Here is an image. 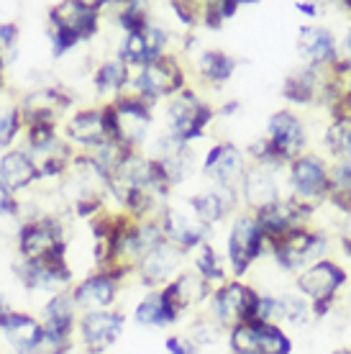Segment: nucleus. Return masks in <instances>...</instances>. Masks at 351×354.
Returning <instances> with one entry per match:
<instances>
[{
    "label": "nucleus",
    "instance_id": "nucleus-1",
    "mask_svg": "<svg viewBox=\"0 0 351 354\" xmlns=\"http://www.w3.org/2000/svg\"><path fill=\"white\" fill-rule=\"evenodd\" d=\"M274 265L282 272H303L305 267L316 265L331 254V231L316 229V226H298L287 231L285 236L267 244Z\"/></svg>",
    "mask_w": 351,
    "mask_h": 354
},
{
    "label": "nucleus",
    "instance_id": "nucleus-2",
    "mask_svg": "<svg viewBox=\"0 0 351 354\" xmlns=\"http://www.w3.org/2000/svg\"><path fill=\"white\" fill-rule=\"evenodd\" d=\"M349 285V272L336 259H321L295 274V290L310 303L313 319H325L334 308L339 292Z\"/></svg>",
    "mask_w": 351,
    "mask_h": 354
},
{
    "label": "nucleus",
    "instance_id": "nucleus-3",
    "mask_svg": "<svg viewBox=\"0 0 351 354\" xmlns=\"http://www.w3.org/2000/svg\"><path fill=\"white\" fill-rule=\"evenodd\" d=\"M285 183H287V198L318 211L331 193V165L316 151H305L303 157L287 165Z\"/></svg>",
    "mask_w": 351,
    "mask_h": 354
},
{
    "label": "nucleus",
    "instance_id": "nucleus-4",
    "mask_svg": "<svg viewBox=\"0 0 351 354\" xmlns=\"http://www.w3.org/2000/svg\"><path fill=\"white\" fill-rule=\"evenodd\" d=\"M100 3H59L49 13L52 21V46L54 57L67 54L75 44L93 39L97 34Z\"/></svg>",
    "mask_w": 351,
    "mask_h": 354
},
{
    "label": "nucleus",
    "instance_id": "nucleus-5",
    "mask_svg": "<svg viewBox=\"0 0 351 354\" xmlns=\"http://www.w3.org/2000/svg\"><path fill=\"white\" fill-rule=\"evenodd\" d=\"M267 236H264L262 226L256 221L254 213H238L231 221L229 239H226V259H229L231 274L241 280L254 262L267 254Z\"/></svg>",
    "mask_w": 351,
    "mask_h": 354
},
{
    "label": "nucleus",
    "instance_id": "nucleus-6",
    "mask_svg": "<svg viewBox=\"0 0 351 354\" xmlns=\"http://www.w3.org/2000/svg\"><path fill=\"white\" fill-rule=\"evenodd\" d=\"M264 139L269 142L274 162H280L282 167H287L290 162H295L307 151V126L298 111L280 108V111H274L269 115Z\"/></svg>",
    "mask_w": 351,
    "mask_h": 354
},
{
    "label": "nucleus",
    "instance_id": "nucleus-7",
    "mask_svg": "<svg viewBox=\"0 0 351 354\" xmlns=\"http://www.w3.org/2000/svg\"><path fill=\"white\" fill-rule=\"evenodd\" d=\"M262 292L241 280H229L211 295V316L223 328H234L246 321H256V306Z\"/></svg>",
    "mask_w": 351,
    "mask_h": 354
},
{
    "label": "nucleus",
    "instance_id": "nucleus-8",
    "mask_svg": "<svg viewBox=\"0 0 351 354\" xmlns=\"http://www.w3.org/2000/svg\"><path fill=\"white\" fill-rule=\"evenodd\" d=\"M231 354H292V339L280 324L246 321L229 331Z\"/></svg>",
    "mask_w": 351,
    "mask_h": 354
},
{
    "label": "nucleus",
    "instance_id": "nucleus-9",
    "mask_svg": "<svg viewBox=\"0 0 351 354\" xmlns=\"http://www.w3.org/2000/svg\"><path fill=\"white\" fill-rule=\"evenodd\" d=\"M211 118L213 108L208 103H202L193 90H182L180 95L169 100L167 106L169 133L182 144H193L198 139H202L205 126L211 124Z\"/></svg>",
    "mask_w": 351,
    "mask_h": 354
},
{
    "label": "nucleus",
    "instance_id": "nucleus-10",
    "mask_svg": "<svg viewBox=\"0 0 351 354\" xmlns=\"http://www.w3.org/2000/svg\"><path fill=\"white\" fill-rule=\"evenodd\" d=\"M133 88L136 95L144 97L146 103L162 100V97H177L184 90V72L177 64L175 57H159L157 62L141 67L139 75L133 77Z\"/></svg>",
    "mask_w": 351,
    "mask_h": 354
},
{
    "label": "nucleus",
    "instance_id": "nucleus-11",
    "mask_svg": "<svg viewBox=\"0 0 351 354\" xmlns=\"http://www.w3.org/2000/svg\"><path fill=\"white\" fill-rule=\"evenodd\" d=\"M202 172L211 177L213 185L223 190H238L244 183L249 165H246V151H241L236 144L223 142L208 149L202 160Z\"/></svg>",
    "mask_w": 351,
    "mask_h": 354
},
{
    "label": "nucleus",
    "instance_id": "nucleus-12",
    "mask_svg": "<svg viewBox=\"0 0 351 354\" xmlns=\"http://www.w3.org/2000/svg\"><path fill=\"white\" fill-rule=\"evenodd\" d=\"M113 106L115 113V139L113 142L136 149L144 139H146V129L151 124V103H146L144 97L133 95H121Z\"/></svg>",
    "mask_w": 351,
    "mask_h": 354
},
{
    "label": "nucleus",
    "instance_id": "nucleus-13",
    "mask_svg": "<svg viewBox=\"0 0 351 354\" xmlns=\"http://www.w3.org/2000/svg\"><path fill=\"white\" fill-rule=\"evenodd\" d=\"M162 231L169 244H175L182 252L200 249L208 244V226L195 218V213L187 205H167L162 211Z\"/></svg>",
    "mask_w": 351,
    "mask_h": 354
},
{
    "label": "nucleus",
    "instance_id": "nucleus-14",
    "mask_svg": "<svg viewBox=\"0 0 351 354\" xmlns=\"http://www.w3.org/2000/svg\"><path fill=\"white\" fill-rule=\"evenodd\" d=\"M280 175L282 167H272V165H249L244 183L238 187L241 193V203L249 208V213H256L267 208V205L277 203L282 195L280 187Z\"/></svg>",
    "mask_w": 351,
    "mask_h": 354
},
{
    "label": "nucleus",
    "instance_id": "nucleus-15",
    "mask_svg": "<svg viewBox=\"0 0 351 354\" xmlns=\"http://www.w3.org/2000/svg\"><path fill=\"white\" fill-rule=\"evenodd\" d=\"M169 44V34L167 28H162L159 24H149L144 31H136V34H126L121 44V52H118V59H121L126 67H146V64L157 62L159 57H164V49Z\"/></svg>",
    "mask_w": 351,
    "mask_h": 354
},
{
    "label": "nucleus",
    "instance_id": "nucleus-16",
    "mask_svg": "<svg viewBox=\"0 0 351 354\" xmlns=\"http://www.w3.org/2000/svg\"><path fill=\"white\" fill-rule=\"evenodd\" d=\"M21 252L26 259H46L64 254L61 223L57 218H39L21 229Z\"/></svg>",
    "mask_w": 351,
    "mask_h": 354
},
{
    "label": "nucleus",
    "instance_id": "nucleus-17",
    "mask_svg": "<svg viewBox=\"0 0 351 354\" xmlns=\"http://www.w3.org/2000/svg\"><path fill=\"white\" fill-rule=\"evenodd\" d=\"M298 54L305 67L328 70L339 62V41L331 28L325 26H300Z\"/></svg>",
    "mask_w": 351,
    "mask_h": 354
},
{
    "label": "nucleus",
    "instance_id": "nucleus-18",
    "mask_svg": "<svg viewBox=\"0 0 351 354\" xmlns=\"http://www.w3.org/2000/svg\"><path fill=\"white\" fill-rule=\"evenodd\" d=\"M123 326H126V316L115 310H90L79 321V337L88 352L100 354L111 344H115Z\"/></svg>",
    "mask_w": 351,
    "mask_h": 354
},
{
    "label": "nucleus",
    "instance_id": "nucleus-19",
    "mask_svg": "<svg viewBox=\"0 0 351 354\" xmlns=\"http://www.w3.org/2000/svg\"><path fill=\"white\" fill-rule=\"evenodd\" d=\"M72 324H75V298L67 292H57L44 308V346L52 349V354H64L67 339H70Z\"/></svg>",
    "mask_w": 351,
    "mask_h": 354
},
{
    "label": "nucleus",
    "instance_id": "nucleus-20",
    "mask_svg": "<svg viewBox=\"0 0 351 354\" xmlns=\"http://www.w3.org/2000/svg\"><path fill=\"white\" fill-rule=\"evenodd\" d=\"M323 82H325V70H316V67H305L300 64L298 70H292L287 75V80L282 85V97L290 106H323Z\"/></svg>",
    "mask_w": 351,
    "mask_h": 354
},
{
    "label": "nucleus",
    "instance_id": "nucleus-21",
    "mask_svg": "<svg viewBox=\"0 0 351 354\" xmlns=\"http://www.w3.org/2000/svg\"><path fill=\"white\" fill-rule=\"evenodd\" d=\"M182 249H177L175 244L169 241H162L159 247H154L149 254H144L139 262V272L141 280L149 285V288H157V285H169L172 283V274L180 270L182 265Z\"/></svg>",
    "mask_w": 351,
    "mask_h": 354
},
{
    "label": "nucleus",
    "instance_id": "nucleus-22",
    "mask_svg": "<svg viewBox=\"0 0 351 354\" xmlns=\"http://www.w3.org/2000/svg\"><path fill=\"white\" fill-rule=\"evenodd\" d=\"M67 136H70L72 142L93 147V149H97V147H103V144H108V142H113L106 108H90V111L75 113L72 121L67 124Z\"/></svg>",
    "mask_w": 351,
    "mask_h": 354
},
{
    "label": "nucleus",
    "instance_id": "nucleus-23",
    "mask_svg": "<svg viewBox=\"0 0 351 354\" xmlns=\"http://www.w3.org/2000/svg\"><path fill=\"white\" fill-rule=\"evenodd\" d=\"M21 280L31 290H44V288H59L70 283V267L64 262V254L46 259H26L21 267Z\"/></svg>",
    "mask_w": 351,
    "mask_h": 354
},
{
    "label": "nucleus",
    "instance_id": "nucleus-24",
    "mask_svg": "<svg viewBox=\"0 0 351 354\" xmlns=\"http://www.w3.org/2000/svg\"><path fill=\"white\" fill-rule=\"evenodd\" d=\"M115 292H118V280H113L111 274L97 272L85 277L82 283L75 288L72 298H75V306L90 310H108L115 301Z\"/></svg>",
    "mask_w": 351,
    "mask_h": 354
},
{
    "label": "nucleus",
    "instance_id": "nucleus-25",
    "mask_svg": "<svg viewBox=\"0 0 351 354\" xmlns=\"http://www.w3.org/2000/svg\"><path fill=\"white\" fill-rule=\"evenodd\" d=\"M164 290H167L169 301L175 303V308L180 310V313H184L187 308H193L195 303H202L205 298H211L213 285L208 283V280H202L200 274L193 270V272L177 274Z\"/></svg>",
    "mask_w": 351,
    "mask_h": 354
},
{
    "label": "nucleus",
    "instance_id": "nucleus-26",
    "mask_svg": "<svg viewBox=\"0 0 351 354\" xmlns=\"http://www.w3.org/2000/svg\"><path fill=\"white\" fill-rule=\"evenodd\" d=\"M3 331L8 334V342L16 346L18 354H36L44 346V328L31 316L10 313L8 321L3 324Z\"/></svg>",
    "mask_w": 351,
    "mask_h": 354
},
{
    "label": "nucleus",
    "instance_id": "nucleus-27",
    "mask_svg": "<svg viewBox=\"0 0 351 354\" xmlns=\"http://www.w3.org/2000/svg\"><path fill=\"white\" fill-rule=\"evenodd\" d=\"M136 321L144 326H169L180 319V310L175 308V303L169 301L167 290H151L144 295V301L136 306Z\"/></svg>",
    "mask_w": 351,
    "mask_h": 354
},
{
    "label": "nucleus",
    "instance_id": "nucleus-28",
    "mask_svg": "<svg viewBox=\"0 0 351 354\" xmlns=\"http://www.w3.org/2000/svg\"><path fill=\"white\" fill-rule=\"evenodd\" d=\"M39 175V167L31 154L26 151H8L3 160H0V180L10 187V190H18V187L31 185Z\"/></svg>",
    "mask_w": 351,
    "mask_h": 354
},
{
    "label": "nucleus",
    "instance_id": "nucleus-29",
    "mask_svg": "<svg viewBox=\"0 0 351 354\" xmlns=\"http://www.w3.org/2000/svg\"><path fill=\"white\" fill-rule=\"evenodd\" d=\"M323 147L334 162H351V113L331 118L323 131Z\"/></svg>",
    "mask_w": 351,
    "mask_h": 354
},
{
    "label": "nucleus",
    "instance_id": "nucleus-30",
    "mask_svg": "<svg viewBox=\"0 0 351 354\" xmlns=\"http://www.w3.org/2000/svg\"><path fill=\"white\" fill-rule=\"evenodd\" d=\"M198 70L208 82L223 85V82L231 80V75L236 70V59L231 54L220 52V49H205L198 59Z\"/></svg>",
    "mask_w": 351,
    "mask_h": 354
},
{
    "label": "nucleus",
    "instance_id": "nucleus-31",
    "mask_svg": "<svg viewBox=\"0 0 351 354\" xmlns=\"http://www.w3.org/2000/svg\"><path fill=\"white\" fill-rule=\"evenodd\" d=\"M313 319L310 303L298 290H287L277 295V324H290V326H305Z\"/></svg>",
    "mask_w": 351,
    "mask_h": 354
},
{
    "label": "nucleus",
    "instance_id": "nucleus-32",
    "mask_svg": "<svg viewBox=\"0 0 351 354\" xmlns=\"http://www.w3.org/2000/svg\"><path fill=\"white\" fill-rule=\"evenodd\" d=\"M195 272L200 274L202 280H208L211 285H223L229 283L226 280V265H223V259L211 244H202L198 249V257H195Z\"/></svg>",
    "mask_w": 351,
    "mask_h": 354
},
{
    "label": "nucleus",
    "instance_id": "nucleus-33",
    "mask_svg": "<svg viewBox=\"0 0 351 354\" xmlns=\"http://www.w3.org/2000/svg\"><path fill=\"white\" fill-rule=\"evenodd\" d=\"M129 82H131V75H129V67H126L121 59L100 64V70L95 72L97 93H118V90H123Z\"/></svg>",
    "mask_w": 351,
    "mask_h": 354
},
{
    "label": "nucleus",
    "instance_id": "nucleus-34",
    "mask_svg": "<svg viewBox=\"0 0 351 354\" xmlns=\"http://www.w3.org/2000/svg\"><path fill=\"white\" fill-rule=\"evenodd\" d=\"M241 8V3L236 0H220V3H205L202 6V24L211 28V31H218L229 18H234Z\"/></svg>",
    "mask_w": 351,
    "mask_h": 354
},
{
    "label": "nucleus",
    "instance_id": "nucleus-35",
    "mask_svg": "<svg viewBox=\"0 0 351 354\" xmlns=\"http://www.w3.org/2000/svg\"><path fill=\"white\" fill-rule=\"evenodd\" d=\"M220 331H223V326H220L213 316H200V319L193 321V326H190V331H187V339H190L195 346L216 344V342L220 339Z\"/></svg>",
    "mask_w": 351,
    "mask_h": 354
},
{
    "label": "nucleus",
    "instance_id": "nucleus-36",
    "mask_svg": "<svg viewBox=\"0 0 351 354\" xmlns=\"http://www.w3.org/2000/svg\"><path fill=\"white\" fill-rule=\"evenodd\" d=\"M118 21L126 34H136V31H144L149 26V10L144 3H126L118 13Z\"/></svg>",
    "mask_w": 351,
    "mask_h": 354
},
{
    "label": "nucleus",
    "instance_id": "nucleus-37",
    "mask_svg": "<svg viewBox=\"0 0 351 354\" xmlns=\"http://www.w3.org/2000/svg\"><path fill=\"white\" fill-rule=\"evenodd\" d=\"M16 44H18V28L13 24L0 26V67H6L16 57Z\"/></svg>",
    "mask_w": 351,
    "mask_h": 354
},
{
    "label": "nucleus",
    "instance_id": "nucleus-38",
    "mask_svg": "<svg viewBox=\"0 0 351 354\" xmlns=\"http://www.w3.org/2000/svg\"><path fill=\"white\" fill-rule=\"evenodd\" d=\"M18 129H21V113L16 108H8L6 113L0 115V147H8L16 139Z\"/></svg>",
    "mask_w": 351,
    "mask_h": 354
},
{
    "label": "nucleus",
    "instance_id": "nucleus-39",
    "mask_svg": "<svg viewBox=\"0 0 351 354\" xmlns=\"http://www.w3.org/2000/svg\"><path fill=\"white\" fill-rule=\"evenodd\" d=\"M164 349L169 354H195V344L187 337H167Z\"/></svg>",
    "mask_w": 351,
    "mask_h": 354
},
{
    "label": "nucleus",
    "instance_id": "nucleus-40",
    "mask_svg": "<svg viewBox=\"0 0 351 354\" xmlns=\"http://www.w3.org/2000/svg\"><path fill=\"white\" fill-rule=\"evenodd\" d=\"M18 211V203L13 193H10V187L0 180V216H13Z\"/></svg>",
    "mask_w": 351,
    "mask_h": 354
},
{
    "label": "nucleus",
    "instance_id": "nucleus-41",
    "mask_svg": "<svg viewBox=\"0 0 351 354\" xmlns=\"http://www.w3.org/2000/svg\"><path fill=\"white\" fill-rule=\"evenodd\" d=\"M339 59L346 64H351V28L343 34V39L339 41Z\"/></svg>",
    "mask_w": 351,
    "mask_h": 354
},
{
    "label": "nucleus",
    "instance_id": "nucleus-42",
    "mask_svg": "<svg viewBox=\"0 0 351 354\" xmlns=\"http://www.w3.org/2000/svg\"><path fill=\"white\" fill-rule=\"evenodd\" d=\"M295 8H298L303 16H310V18H316L318 13H321V10H318V3H298Z\"/></svg>",
    "mask_w": 351,
    "mask_h": 354
},
{
    "label": "nucleus",
    "instance_id": "nucleus-43",
    "mask_svg": "<svg viewBox=\"0 0 351 354\" xmlns=\"http://www.w3.org/2000/svg\"><path fill=\"white\" fill-rule=\"evenodd\" d=\"M10 313H13V310L8 308V303H6V298L0 295V328H3V324H6V321H8Z\"/></svg>",
    "mask_w": 351,
    "mask_h": 354
},
{
    "label": "nucleus",
    "instance_id": "nucleus-44",
    "mask_svg": "<svg viewBox=\"0 0 351 354\" xmlns=\"http://www.w3.org/2000/svg\"><path fill=\"white\" fill-rule=\"evenodd\" d=\"M236 108H238V103L236 100H231V103H226V106L220 108V115H234L236 113Z\"/></svg>",
    "mask_w": 351,
    "mask_h": 354
},
{
    "label": "nucleus",
    "instance_id": "nucleus-45",
    "mask_svg": "<svg viewBox=\"0 0 351 354\" xmlns=\"http://www.w3.org/2000/svg\"><path fill=\"white\" fill-rule=\"evenodd\" d=\"M331 354H351V346H343V349H336V352Z\"/></svg>",
    "mask_w": 351,
    "mask_h": 354
},
{
    "label": "nucleus",
    "instance_id": "nucleus-46",
    "mask_svg": "<svg viewBox=\"0 0 351 354\" xmlns=\"http://www.w3.org/2000/svg\"><path fill=\"white\" fill-rule=\"evenodd\" d=\"M346 8H349V13H351V3H346Z\"/></svg>",
    "mask_w": 351,
    "mask_h": 354
},
{
    "label": "nucleus",
    "instance_id": "nucleus-47",
    "mask_svg": "<svg viewBox=\"0 0 351 354\" xmlns=\"http://www.w3.org/2000/svg\"><path fill=\"white\" fill-rule=\"evenodd\" d=\"M0 82H3V77H0Z\"/></svg>",
    "mask_w": 351,
    "mask_h": 354
}]
</instances>
